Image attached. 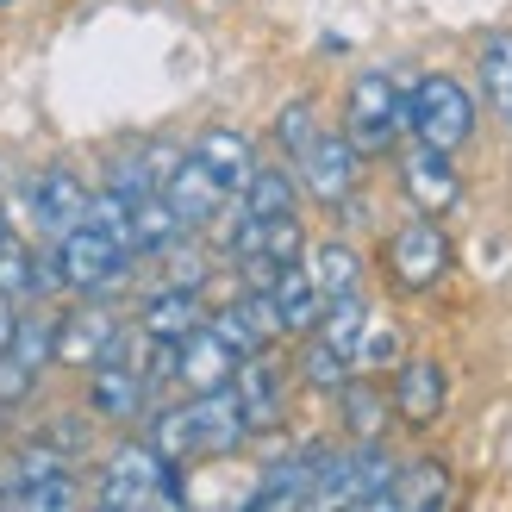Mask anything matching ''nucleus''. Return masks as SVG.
Segmentation results:
<instances>
[{
	"instance_id": "obj_1",
	"label": "nucleus",
	"mask_w": 512,
	"mask_h": 512,
	"mask_svg": "<svg viewBox=\"0 0 512 512\" xmlns=\"http://www.w3.org/2000/svg\"><path fill=\"white\" fill-rule=\"evenodd\" d=\"M406 132L438 150H463L475 132V100L456 75H419L406 88Z\"/></svg>"
},
{
	"instance_id": "obj_2",
	"label": "nucleus",
	"mask_w": 512,
	"mask_h": 512,
	"mask_svg": "<svg viewBox=\"0 0 512 512\" xmlns=\"http://www.w3.org/2000/svg\"><path fill=\"white\" fill-rule=\"evenodd\" d=\"M406 132V88L381 69H363L350 82V107H344V138L363 150V157H381L394 150V138Z\"/></svg>"
},
{
	"instance_id": "obj_3",
	"label": "nucleus",
	"mask_w": 512,
	"mask_h": 512,
	"mask_svg": "<svg viewBox=\"0 0 512 512\" xmlns=\"http://www.w3.org/2000/svg\"><path fill=\"white\" fill-rule=\"evenodd\" d=\"M150 500H188L182 469L157 444H119L107 481H100V506H150Z\"/></svg>"
},
{
	"instance_id": "obj_4",
	"label": "nucleus",
	"mask_w": 512,
	"mask_h": 512,
	"mask_svg": "<svg viewBox=\"0 0 512 512\" xmlns=\"http://www.w3.org/2000/svg\"><path fill=\"white\" fill-rule=\"evenodd\" d=\"M125 263H132V250L107 232H94V225H69L57 238V275L69 294H107L125 275Z\"/></svg>"
},
{
	"instance_id": "obj_5",
	"label": "nucleus",
	"mask_w": 512,
	"mask_h": 512,
	"mask_svg": "<svg viewBox=\"0 0 512 512\" xmlns=\"http://www.w3.org/2000/svg\"><path fill=\"white\" fill-rule=\"evenodd\" d=\"M300 175H306V188H313V200L344 207L356 194V182H363V150L344 132H313V144L300 150Z\"/></svg>"
},
{
	"instance_id": "obj_6",
	"label": "nucleus",
	"mask_w": 512,
	"mask_h": 512,
	"mask_svg": "<svg viewBox=\"0 0 512 512\" xmlns=\"http://www.w3.org/2000/svg\"><path fill=\"white\" fill-rule=\"evenodd\" d=\"M388 269L400 288H431V281H444L450 275V238L431 225V213H419L413 225H400L394 244H388Z\"/></svg>"
},
{
	"instance_id": "obj_7",
	"label": "nucleus",
	"mask_w": 512,
	"mask_h": 512,
	"mask_svg": "<svg viewBox=\"0 0 512 512\" xmlns=\"http://www.w3.org/2000/svg\"><path fill=\"white\" fill-rule=\"evenodd\" d=\"M107 356H125V331L107 306H75V313L57 319V363H107Z\"/></svg>"
},
{
	"instance_id": "obj_8",
	"label": "nucleus",
	"mask_w": 512,
	"mask_h": 512,
	"mask_svg": "<svg viewBox=\"0 0 512 512\" xmlns=\"http://www.w3.org/2000/svg\"><path fill=\"white\" fill-rule=\"evenodd\" d=\"M169 207H175V219H182V232H194V225H213L219 219V207H225V188H219V175L207 169L188 150L182 163H175L169 175H163V188H157Z\"/></svg>"
},
{
	"instance_id": "obj_9",
	"label": "nucleus",
	"mask_w": 512,
	"mask_h": 512,
	"mask_svg": "<svg viewBox=\"0 0 512 512\" xmlns=\"http://www.w3.org/2000/svg\"><path fill=\"white\" fill-rule=\"evenodd\" d=\"M400 188H406V200H413L419 213H431V219H438L444 207H456V194H463L450 150H438V144H413V150H406V163H400Z\"/></svg>"
},
{
	"instance_id": "obj_10",
	"label": "nucleus",
	"mask_w": 512,
	"mask_h": 512,
	"mask_svg": "<svg viewBox=\"0 0 512 512\" xmlns=\"http://www.w3.org/2000/svg\"><path fill=\"white\" fill-rule=\"evenodd\" d=\"M144 394H150V375L132 363V350H125V363L107 356V363H94V375H88V406L113 425H132L144 413Z\"/></svg>"
},
{
	"instance_id": "obj_11",
	"label": "nucleus",
	"mask_w": 512,
	"mask_h": 512,
	"mask_svg": "<svg viewBox=\"0 0 512 512\" xmlns=\"http://www.w3.org/2000/svg\"><path fill=\"white\" fill-rule=\"evenodd\" d=\"M188 413H194V444H200V456H232V450L250 438L232 381H225V388H213V394H194Z\"/></svg>"
},
{
	"instance_id": "obj_12",
	"label": "nucleus",
	"mask_w": 512,
	"mask_h": 512,
	"mask_svg": "<svg viewBox=\"0 0 512 512\" xmlns=\"http://www.w3.org/2000/svg\"><path fill=\"white\" fill-rule=\"evenodd\" d=\"M444 400H450V375L431 363V356H419V363H400V375H394V413L413 425V431L438 425V419H444Z\"/></svg>"
},
{
	"instance_id": "obj_13",
	"label": "nucleus",
	"mask_w": 512,
	"mask_h": 512,
	"mask_svg": "<svg viewBox=\"0 0 512 512\" xmlns=\"http://www.w3.org/2000/svg\"><path fill=\"white\" fill-rule=\"evenodd\" d=\"M232 369H238V356L207 331V319H200L182 344H175V381H182L188 394H213V388H225V381H232Z\"/></svg>"
},
{
	"instance_id": "obj_14",
	"label": "nucleus",
	"mask_w": 512,
	"mask_h": 512,
	"mask_svg": "<svg viewBox=\"0 0 512 512\" xmlns=\"http://www.w3.org/2000/svg\"><path fill=\"white\" fill-rule=\"evenodd\" d=\"M269 300H275V325L288 331V338H306V331L319 325V313H325L319 281H313V269H300V263H281V269H275Z\"/></svg>"
},
{
	"instance_id": "obj_15",
	"label": "nucleus",
	"mask_w": 512,
	"mask_h": 512,
	"mask_svg": "<svg viewBox=\"0 0 512 512\" xmlns=\"http://www.w3.org/2000/svg\"><path fill=\"white\" fill-rule=\"evenodd\" d=\"M232 394H238V406H244V425H250V431H269V425L281 419V369L263 363V350H256V356H238Z\"/></svg>"
},
{
	"instance_id": "obj_16",
	"label": "nucleus",
	"mask_w": 512,
	"mask_h": 512,
	"mask_svg": "<svg viewBox=\"0 0 512 512\" xmlns=\"http://www.w3.org/2000/svg\"><path fill=\"white\" fill-rule=\"evenodd\" d=\"M394 475L400 463L375 438H363L350 450V481H344V506H394Z\"/></svg>"
},
{
	"instance_id": "obj_17",
	"label": "nucleus",
	"mask_w": 512,
	"mask_h": 512,
	"mask_svg": "<svg viewBox=\"0 0 512 512\" xmlns=\"http://www.w3.org/2000/svg\"><path fill=\"white\" fill-rule=\"evenodd\" d=\"M82 207H88V188L75 182L69 169H44L38 175V188H32V213L50 238H63L69 225H82Z\"/></svg>"
},
{
	"instance_id": "obj_18",
	"label": "nucleus",
	"mask_w": 512,
	"mask_h": 512,
	"mask_svg": "<svg viewBox=\"0 0 512 512\" xmlns=\"http://www.w3.org/2000/svg\"><path fill=\"white\" fill-rule=\"evenodd\" d=\"M194 157L219 175V188H225V194H238V188L250 182V169H256L250 138H244V132H225V125H213V132H200V138H194Z\"/></svg>"
},
{
	"instance_id": "obj_19",
	"label": "nucleus",
	"mask_w": 512,
	"mask_h": 512,
	"mask_svg": "<svg viewBox=\"0 0 512 512\" xmlns=\"http://www.w3.org/2000/svg\"><path fill=\"white\" fill-rule=\"evenodd\" d=\"M200 319H207V313H200V294L194 288H163L157 300H144V313H138L144 338H157V344H182Z\"/></svg>"
},
{
	"instance_id": "obj_20",
	"label": "nucleus",
	"mask_w": 512,
	"mask_h": 512,
	"mask_svg": "<svg viewBox=\"0 0 512 512\" xmlns=\"http://www.w3.org/2000/svg\"><path fill=\"white\" fill-rule=\"evenodd\" d=\"M250 506H313V450H300V456H281V463L263 469V481H256V494Z\"/></svg>"
},
{
	"instance_id": "obj_21",
	"label": "nucleus",
	"mask_w": 512,
	"mask_h": 512,
	"mask_svg": "<svg viewBox=\"0 0 512 512\" xmlns=\"http://www.w3.org/2000/svg\"><path fill=\"white\" fill-rule=\"evenodd\" d=\"M175 238H182V219L163 194H144L132 200V256H163Z\"/></svg>"
},
{
	"instance_id": "obj_22",
	"label": "nucleus",
	"mask_w": 512,
	"mask_h": 512,
	"mask_svg": "<svg viewBox=\"0 0 512 512\" xmlns=\"http://www.w3.org/2000/svg\"><path fill=\"white\" fill-rule=\"evenodd\" d=\"M394 506H406V512H431V506H450V469L444 463H406L400 475H394Z\"/></svg>"
},
{
	"instance_id": "obj_23",
	"label": "nucleus",
	"mask_w": 512,
	"mask_h": 512,
	"mask_svg": "<svg viewBox=\"0 0 512 512\" xmlns=\"http://www.w3.org/2000/svg\"><path fill=\"white\" fill-rule=\"evenodd\" d=\"M238 194H244V213H256V219L294 213V175H288V169H263V163H256L250 182H244Z\"/></svg>"
},
{
	"instance_id": "obj_24",
	"label": "nucleus",
	"mask_w": 512,
	"mask_h": 512,
	"mask_svg": "<svg viewBox=\"0 0 512 512\" xmlns=\"http://www.w3.org/2000/svg\"><path fill=\"white\" fill-rule=\"evenodd\" d=\"M7 356L25 369V375H38L44 363H57V319H44V313H25L19 325H13V344H7Z\"/></svg>"
},
{
	"instance_id": "obj_25",
	"label": "nucleus",
	"mask_w": 512,
	"mask_h": 512,
	"mask_svg": "<svg viewBox=\"0 0 512 512\" xmlns=\"http://www.w3.org/2000/svg\"><path fill=\"white\" fill-rule=\"evenodd\" d=\"M363 325H369V306H363V294H338V300H325V313H319V338L331 344V350H344V356H356V338H363Z\"/></svg>"
},
{
	"instance_id": "obj_26",
	"label": "nucleus",
	"mask_w": 512,
	"mask_h": 512,
	"mask_svg": "<svg viewBox=\"0 0 512 512\" xmlns=\"http://www.w3.org/2000/svg\"><path fill=\"white\" fill-rule=\"evenodd\" d=\"M313 281H319L325 300L356 294V281H363V256H356L350 244H319V256H313Z\"/></svg>"
},
{
	"instance_id": "obj_27",
	"label": "nucleus",
	"mask_w": 512,
	"mask_h": 512,
	"mask_svg": "<svg viewBox=\"0 0 512 512\" xmlns=\"http://www.w3.org/2000/svg\"><path fill=\"white\" fill-rule=\"evenodd\" d=\"M481 94H488L500 113H512V32H494L481 44Z\"/></svg>"
},
{
	"instance_id": "obj_28",
	"label": "nucleus",
	"mask_w": 512,
	"mask_h": 512,
	"mask_svg": "<svg viewBox=\"0 0 512 512\" xmlns=\"http://www.w3.org/2000/svg\"><path fill=\"white\" fill-rule=\"evenodd\" d=\"M0 294H13V300H38V256L25 250L13 232H0Z\"/></svg>"
},
{
	"instance_id": "obj_29",
	"label": "nucleus",
	"mask_w": 512,
	"mask_h": 512,
	"mask_svg": "<svg viewBox=\"0 0 512 512\" xmlns=\"http://www.w3.org/2000/svg\"><path fill=\"white\" fill-rule=\"evenodd\" d=\"M350 356L344 350H331L325 338H313V344H306V356H300V375H306V388H319V394H338L344 388V381H350Z\"/></svg>"
},
{
	"instance_id": "obj_30",
	"label": "nucleus",
	"mask_w": 512,
	"mask_h": 512,
	"mask_svg": "<svg viewBox=\"0 0 512 512\" xmlns=\"http://www.w3.org/2000/svg\"><path fill=\"white\" fill-rule=\"evenodd\" d=\"M82 225H94V232H107V238H119L125 250H132V200H125V194H113V188L88 194Z\"/></svg>"
},
{
	"instance_id": "obj_31",
	"label": "nucleus",
	"mask_w": 512,
	"mask_h": 512,
	"mask_svg": "<svg viewBox=\"0 0 512 512\" xmlns=\"http://www.w3.org/2000/svg\"><path fill=\"white\" fill-rule=\"evenodd\" d=\"M338 400H344V425L356 431V438H375L381 419H388V400H381V394L369 388V381H344Z\"/></svg>"
},
{
	"instance_id": "obj_32",
	"label": "nucleus",
	"mask_w": 512,
	"mask_h": 512,
	"mask_svg": "<svg viewBox=\"0 0 512 512\" xmlns=\"http://www.w3.org/2000/svg\"><path fill=\"white\" fill-rule=\"evenodd\" d=\"M150 444H157L169 463H182V456H200V444H194V413H188V406H169V413H157V431H150Z\"/></svg>"
},
{
	"instance_id": "obj_33",
	"label": "nucleus",
	"mask_w": 512,
	"mask_h": 512,
	"mask_svg": "<svg viewBox=\"0 0 512 512\" xmlns=\"http://www.w3.org/2000/svg\"><path fill=\"white\" fill-rule=\"evenodd\" d=\"M300 250H306V232H300V219H294V213L263 219V256H269V269L300 263Z\"/></svg>"
},
{
	"instance_id": "obj_34",
	"label": "nucleus",
	"mask_w": 512,
	"mask_h": 512,
	"mask_svg": "<svg viewBox=\"0 0 512 512\" xmlns=\"http://www.w3.org/2000/svg\"><path fill=\"white\" fill-rule=\"evenodd\" d=\"M313 132H319V125H313V100H288V107L275 113V144L288 150V157H300V150L313 144Z\"/></svg>"
},
{
	"instance_id": "obj_35",
	"label": "nucleus",
	"mask_w": 512,
	"mask_h": 512,
	"mask_svg": "<svg viewBox=\"0 0 512 512\" xmlns=\"http://www.w3.org/2000/svg\"><path fill=\"white\" fill-rule=\"evenodd\" d=\"M356 369H388V363H400V338L388 325H363V338H356V356H350Z\"/></svg>"
},
{
	"instance_id": "obj_36",
	"label": "nucleus",
	"mask_w": 512,
	"mask_h": 512,
	"mask_svg": "<svg viewBox=\"0 0 512 512\" xmlns=\"http://www.w3.org/2000/svg\"><path fill=\"white\" fill-rule=\"evenodd\" d=\"M163 256H169V288H194V294H200V281H207V256L188 250V232L175 238Z\"/></svg>"
},
{
	"instance_id": "obj_37",
	"label": "nucleus",
	"mask_w": 512,
	"mask_h": 512,
	"mask_svg": "<svg viewBox=\"0 0 512 512\" xmlns=\"http://www.w3.org/2000/svg\"><path fill=\"white\" fill-rule=\"evenodd\" d=\"M50 425H57V431H44V444H57L63 456L88 444V419H50Z\"/></svg>"
},
{
	"instance_id": "obj_38",
	"label": "nucleus",
	"mask_w": 512,
	"mask_h": 512,
	"mask_svg": "<svg viewBox=\"0 0 512 512\" xmlns=\"http://www.w3.org/2000/svg\"><path fill=\"white\" fill-rule=\"evenodd\" d=\"M13 325H19V313H13V294H0V356H7V344H13Z\"/></svg>"
},
{
	"instance_id": "obj_39",
	"label": "nucleus",
	"mask_w": 512,
	"mask_h": 512,
	"mask_svg": "<svg viewBox=\"0 0 512 512\" xmlns=\"http://www.w3.org/2000/svg\"><path fill=\"white\" fill-rule=\"evenodd\" d=\"M0 232H7V213H0Z\"/></svg>"
}]
</instances>
